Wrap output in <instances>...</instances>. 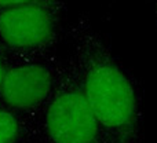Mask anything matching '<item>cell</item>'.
<instances>
[{"mask_svg":"<svg viewBox=\"0 0 157 143\" xmlns=\"http://www.w3.org/2000/svg\"><path fill=\"white\" fill-rule=\"evenodd\" d=\"M71 57L103 143H142L144 95L139 81L116 57L87 15L68 30Z\"/></svg>","mask_w":157,"mask_h":143,"instance_id":"1","label":"cell"},{"mask_svg":"<svg viewBox=\"0 0 157 143\" xmlns=\"http://www.w3.org/2000/svg\"><path fill=\"white\" fill-rule=\"evenodd\" d=\"M36 135L51 143H103L71 55L62 59L54 92L36 121Z\"/></svg>","mask_w":157,"mask_h":143,"instance_id":"2","label":"cell"},{"mask_svg":"<svg viewBox=\"0 0 157 143\" xmlns=\"http://www.w3.org/2000/svg\"><path fill=\"white\" fill-rule=\"evenodd\" d=\"M65 0H35L0 8V51L6 58L55 52L63 32Z\"/></svg>","mask_w":157,"mask_h":143,"instance_id":"3","label":"cell"},{"mask_svg":"<svg viewBox=\"0 0 157 143\" xmlns=\"http://www.w3.org/2000/svg\"><path fill=\"white\" fill-rule=\"evenodd\" d=\"M62 58L55 52L29 57H10L0 83V103L35 124L46 109L58 76Z\"/></svg>","mask_w":157,"mask_h":143,"instance_id":"4","label":"cell"},{"mask_svg":"<svg viewBox=\"0 0 157 143\" xmlns=\"http://www.w3.org/2000/svg\"><path fill=\"white\" fill-rule=\"evenodd\" d=\"M35 135V124L0 103V143H26Z\"/></svg>","mask_w":157,"mask_h":143,"instance_id":"5","label":"cell"},{"mask_svg":"<svg viewBox=\"0 0 157 143\" xmlns=\"http://www.w3.org/2000/svg\"><path fill=\"white\" fill-rule=\"evenodd\" d=\"M35 2V0H0V8H8V7H15V6L26 4V3Z\"/></svg>","mask_w":157,"mask_h":143,"instance_id":"6","label":"cell"},{"mask_svg":"<svg viewBox=\"0 0 157 143\" xmlns=\"http://www.w3.org/2000/svg\"><path fill=\"white\" fill-rule=\"evenodd\" d=\"M6 62H7V58L4 57V54H3L2 51H0V83H2V77H3V73H4Z\"/></svg>","mask_w":157,"mask_h":143,"instance_id":"7","label":"cell"},{"mask_svg":"<svg viewBox=\"0 0 157 143\" xmlns=\"http://www.w3.org/2000/svg\"><path fill=\"white\" fill-rule=\"evenodd\" d=\"M26 143H51V142L46 141L44 138H41V136H39V135H35V136H32Z\"/></svg>","mask_w":157,"mask_h":143,"instance_id":"8","label":"cell"},{"mask_svg":"<svg viewBox=\"0 0 157 143\" xmlns=\"http://www.w3.org/2000/svg\"><path fill=\"white\" fill-rule=\"evenodd\" d=\"M153 4H155V13H156V17H157V0H153Z\"/></svg>","mask_w":157,"mask_h":143,"instance_id":"9","label":"cell"}]
</instances>
